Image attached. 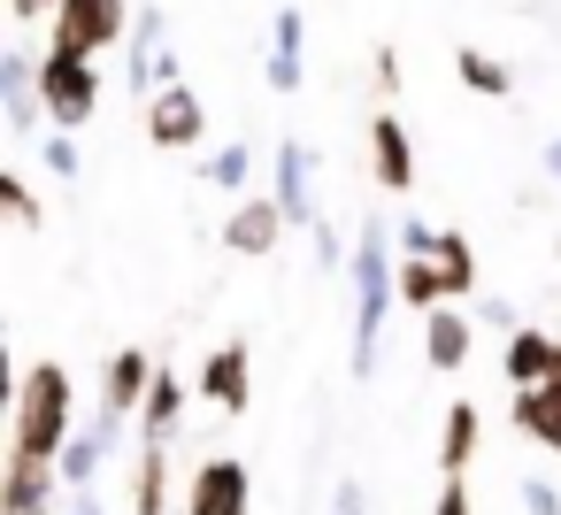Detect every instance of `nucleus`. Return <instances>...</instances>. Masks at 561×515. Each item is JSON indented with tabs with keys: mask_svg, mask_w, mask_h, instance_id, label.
<instances>
[{
	"mask_svg": "<svg viewBox=\"0 0 561 515\" xmlns=\"http://www.w3.org/2000/svg\"><path fill=\"white\" fill-rule=\"evenodd\" d=\"M369 178L385 193H408L415 185V147H408V124L400 116H369Z\"/></svg>",
	"mask_w": 561,
	"mask_h": 515,
	"instance_id": "10",
	"label": "nucleus"
},
{
	"mask_svg": "<svg viewBox=\"0 0 561 515\" xmlns=\"http://www.w3.org/2000/svg\"><path fill=\"white\" fill-rule=\"evenodd\" d=\"M185 515H247V461H201L185 484Z\"/></svg>",
	"mask_w": 561,
	"mask_h": 515,
	"instance_id": "9",
	"label": "nucleus"
},
{
	"mask_svg": "<svg viewBox=\"0 0 561 515\" xmlns=\"http://www.w3.org/2000/svg\"><path fill=\"white\" fill-rule=\"evenodd\" d=\"M546 170H553V178H561V139H553V147H546Z\"/></svg>",
	"mask_w": 561,
	"mask_h": 515,
	"instance_id": "38",
	"label": "nucleus"
},
{
	"mask_svg": "<svg viewBox=\"0 0 561 515\" xmlns=\"http://www.w3.org/2000/svg\"><path fill=\"white\" fill-rule=\"evenodd\" d=\"M392 239H400V254H431V247H438V231H431L423 216H400V224H392Z\"/></svg>",
	"mask_w": 561,
	"mask_h": 515,
	"instance_id": "29",
	"label": "nucleus"
},
{
	"mask_svg": "<svg viewBox=\"0 0 561 515\" xmlns=\"http://www.w3.org/2000/svg\"><path fill=\"white\" fill-rule=\"evenodd\" d=\"M400 300H408V308H438V300H454V293H446V270H438L431 254H400Z\"/></svg>",
	"mask_w": 561,
	"mask_h": 515,
	"instance_id": "21",
	"label": "nucleus"
},
{
	"mask_svg": "<svg viewBox=\"0 0 561 515\" xmlns=\"http://www.w3.org/2000/svg\"><path fill=\"white\" fill-rule=\"evenodd\" d=\"M285 231H293V224H285L277 193H270V201H254V193H247V201L224 216V247H231V254H270Z\"/></svg>",
	"mask_w": 561,
	"mask_h": 515,
	"instance_id": "11",
	"label": "nucleus"
},
{
	"mask_svg": "<svg viewBox=\"0 0 561 515\" xmlns=\"http://www.w3.org/2000/svg\"><path fill=\"white\" fill-rule=\"evenodd\" d=\"M178 408H185V377H170V369H154V385H147V408H139V423H147V438H170V431H178Z\"/></svg>",
	"mask_w": 561,
	"mask_h": 515,
	"instance_id": "22",
	"label": "nucleus"
},
{
	"mask_svg": "<svg viewBox=\"0 0 561 515\" xmlns=\"http://www.w3.org/2000/svg\"><path fill=\"white\" fill-rule=\"evenodd\" d=\"M308 239H316V262H323V270H339V262H354V254H346V247H339V231H331V224H323V216H316V224H308Z\"/></svg>",
	"mask_w": 561,
	"mask_h": 515,
	"instance_id": "31",
	"label": "nucleus"
},
{
	"mask_svg": "<svg viewBox=\"0 0 561 515\" xmlns=\"http://www.w3.org/2000/svg\"><path fill=\"white\" fill-rule=\"evenodd\" d=\"M0 108H9V131L16 139H39L55 116H47V93H39V62L24 55V47H9L0 55Z\"/></svg>",
	"mask_w": 561,
	"mask_h": 515,
	"instance_id": "7",
	"label": "nucleus"
},
{
	"mask_svg": "<svg viewBox=\"0 0 561 515\" xmlns=\"http://www.w3.org/2000/svg\"><path fill=\"white\" fill-rule=\"evenodd\" d=\"M377 85L400 93V55H392V47H377Z\"/></svg>",
	"mask_w": 561,
	"mask_h": 515,
	"instance_id": "37",
	"label": "nucleus"
},
{
	"mask_svg": "<svg viewBox=\"0 0 561 515\" xmlns=\"http://www.w3.org/2000/svg\"><path fill=\"white\" fill-rule=\"evenodd\" d=\"M55 9H62V0H9L16 24H39V16H55Z\"/></svg>",
	"mask_w": 561,
	"mask_h": 515,
	"instance_id": "36",
	"label": "nucleus"
},
{
	"mask_svg": "<svg viewBox=\"0 0 561 515\" xmlns=\"http://www.w3.org/2000/svg\"><path fill=\"white\" fill-rule=\"evenodd\" d=\"M477 431H484V415H477L469 400H454V408H446V431H438V469H446V477H461V469L477 461Z\"/></svg>",
	"mask_w": 561,
	"mask_h": 515,
	"instance_id": "19",
	"label": "nucleus"
},
{
	"mask_svg": "<svg viewBox=\"0 0 561 515\" xmlns=\"http://www.w3.org/2000/svg\"><path fill=\"white\" fill-rule=\"evenodd\" d=\"M362 500H369V492H362V484H354V477H346V484H339V492H331V515H362Z\"/></svg>",
	"mask_w": 561,
	"mask_h": 515,
	"instance_id": "35",
	"label": "nucleus"
},
{
	"mask_svg": "<svg viewBox=\"0 0 561 515\" xmlns=\"http://www.w3.org/2000/svg\"><path fill=\"white\" fill-rule=\"evenodd\" d=\"M431 515H469V492H461V477H446V492L431 500Z\"/></svg>",
	"mask_w": 561,
	"mask_h": 515,
	"instance_id": "33",
	"label": "nucleus"
},
{
	"mask_svg": "<svg viewBox=\"0 0 561 515\" xmlns=\"http://www.w3.org/2000/svg\"><path fill=\"white\" fill-rule=\"evenodd\" d=\"M515 431L561 454V385L553 377L546 385H515Z\"/></svg>",
	"mask_w": 561,
	"mask_h": 515,
	"instance_id": "15",
	"label": "nucleus"
},
{
	"mask_svg": "<svg viewBox=\"0 0 561 515\" xmlns=\"http://www.w3.org/2000/svg\"><path fill=\"white\" fill-rule=\"evenodd\" d=\"M553 346H561V339H546V331H523V323H515V331H507V377H515V385H546Z\"/></svg>",
	"mask_w": 561,
	"mask_h": 515,
	"instance_id": "20",
	"label": "nucleus"
},
{
	"mask_svg": "<svg viewBox=\"0 0 561 515\" xmlns=\"http://www.w3.org/2000/svg\"><path fill=\"white\" fill-rule=\"evenodd\" d=\"M546 377H553V385H561V346H553V369H546Z\"/></svg>",
	"mask_w": 561,
	"mask_h": 515,
	"instance_id": "39",
	"label": "nucleus"
},
{
	"mask_svg": "<svg viewBox=\"0 0 561 515\" xmlns=\"http://www.w3.org/2000/svg\"><path fill=\"white\" fill-rule=\"evenodd\" d=\"M392 224L385 216H362V239H354V377H377V331H385V308L400 300V254H392Z\"/></svg>",
	"mask_w": 561,
	"mask_h": 515,
	"instance_id": "1",
	"label": "nucleus"
},
{
	"mask_svg": "<svg viewBox=\"0 0 561 515\" xmlns=\"http://www.w3.org/2000/svg\"><path fill=\"white\" fill-rule=\"evenodd\" d=\"M131 16L124 0H62L55 9V47H78V55H101L116 39H131Z\"/></svg>",
	"mask_w": 561,
	"mask_h": 515,
	"instance_id": "5",
	"label": "nucleus"
},
{
	"mask_svg": "<svg viewBox=\"0 0 561 515\" xmlns=\"http://www.w3.org/2000/svg\"><path fill=\"white\" fill-rule=\"evenodd\" d=\"M308 170H316V154L300 147V139H285L277 147V208H285V224H316V201H308Z\"/></svg>",
	"mask_w": 561,
	"mask_h": 515,
	"instance_id": "14",
	"label": "nucleus"
},
{
	"mask_svg": "<svg viewBox=\"0 0 561 515\" xmlns=\"http://www.w3.org/2000/svg\"><path fill=\"white\" fill-rule=\"evenodd\" d=\"M423 354H431V369H461L469 362V316H454L446 300L423 308Z\"/></svg>",
	"mask_w": 561,
	"mask_h": 515,
	"instance_id": "17",
	"label": "nucleus"
},
{
	"mask_svg": "<svg viewBox=\"0 0 561 515\" xmlns=\"http://www.w3.org/2000/svg\"><path fill=\"white\" fill-rule=\"evenodd\" d=\"M116 431H124V415H108V408H101L85 431H70V446L55 454V461H62V484H93V477L108 469V454H116Z\"/></svg>",
	"mask_w": 561,
	"mask_h": 515,
	"instance_id": "12",
	"label": "nucleus"
},
{
	"mask_svg": "<svg viewBox=\"0 0 561 515\" xmlns=\"http://www.w3.org/2000/svg\"><path fill=\"white\" fill-rule=\"evenodd\" d=\"M0 208H9L24 231H39V201H32V185H24V178H0Z\"/></svg>",
	"mask_w": 561,
	"mask_h": 515,
	"instance_id": "27",
	"label": "nucleus"
},
{
	"mask_svg": "<svg viewBox=\"0 0 561 515\" xmlns=\"http://www.w3.org/2000/svg\"><path fill=\"white\" fill-rule=\"evenodd\" d=\"M62 461L55 454H32V446H9V477H0V515H55L62 507Z\"/></svg>",
	"mask_w": 561,
	"mask_h": 515,
	"instance_id": "4",
	"label": "nucleus"
},
{
	"mask_svg": "<svg viewBox=\"0 0 561 515\" xmlns=\"http://www.w3.org/2000/svg\"><path fill=\"white\" fill-rule=\"evenodd\" d=\"M270 93H300V55L293 47H270Z\"/></svg>",
	"mask_w": 561,
	"mask_h": 515,
	"instance_id": "28",
	"label": "nucleus"
},
{
	"mask_svg": "<svg viewBox=\"0 0 561 515\" xmlns=\"http://www.w3.org/2000/svg\"><path fill=\"white\" fill-rule=\"evenodd\" d=\"M431 262L446 270V293H469V285H477V254H469V239H461V231H438Z\"/></svg>",
	"mask_w": 561,
	"mask_h": 515,
	"instance_id": "24",
	"label": "nucleus"
},
{
	"mask_svg": "<svg viewBox=\"0 0 561 515\" xmlns=\"http://www.w3.org/2000/svg\"><path fill=\"white\" fill-rule=\"evenodd\" d=\"M201 392H208L216 408H231V415L247 408V346H239V339L208 354V369H201Z\"/></svg>",
	"mask_w": 561,
	"mask_h": 515,
	"instance_id": "18",
	"label": "nucleus"
},
{
	"mask_svg": "<svg viewBox=\"0 0 561 515\" xmlns=\"http://www.w3.org/2000/svg\"><path fill=\"white\" fill-rule=\"evenodd\" d=\"M39 93H47V116H55L62 131H85L93 108H101L93 55H78V47H47V62H39Z\"/></svg>",
	"mask_w": 561,
	"mask_h": 515,
	"instance_id": "3",
	"label": "nucleus"
},
{
	"mask_svg": "<svg viewBox=\"0 0 561 515\" xmlns=\"http://www.w3.org/2000/svg\"><path fill=\"white\" fill-rule=\"evenodd\" d=\"M201 178H208V185H224V193H239V185L254 178V154H247V139H239V147H216V154L201 162Z\"/></svg>",
	"mask_w": 561,
	"mask_h": 515,
	"instance_id": "25",
	"label": "nucleus"
},
{
	"mask_svg": "<svg viewBox=\"0 0 561 515\" xmlns=\"http://www.w3.org/2000/svg\"><path fill=\"white\" fill-rule=\"evenodd\" d=\"M131 515H170V438H147L131 461Z\"/></svg>",
	"mask_w": 561,
	"mask_h": 515,
	"instance_id": "16",
	"label": "nucleus"
},
{
	"mask_svg": "<svg viewBox=\"0 0 561 515\" xmlns=\"http://www.w3.org/2000/svg\"><path fill=\"white\" fill-rule=\"evenodd\" d=\"M9 423H16V446H32V454H62V446H70V423H78L70 369H62V362L24 369V377H16V400H9Z\"/></svg>",
	"mask_w": 561,
	"mask_h": 515,
	"instance_id": "2",
	"label": "nucleus"
},
{
	"mask_svg": "<svg viewBox=\"0 0 561 515\" xmlns=\"http://www.w3.org/2000/svg\"><path fill=\"white\" fill-rule=\"evenodd\" d=\"M162 39H170V16H162V9H139V16H131V39H124V78H131L139 93H162V85H178V70H185Z\"/></svg>",
	"mask_w": 561,
	"mask_h": 515,
	"instance_id": "6",
	"label": "nucleus"
},
{
	"mask_svg": "<svg viewBox=\"0 0 561 515\" xmlns=\"http://www.w3.org/2000/svg\"><path fill=\"white\" fill-rule=\"evenodd\" d=\"M39 154H47V170H55V178H62V185H70V178H78V139H70V131H62V124H55V131H39Z\"/></svg>",
	"mask_w": 561,
	"mask_h": 515,
	"instance_id": "26",
	"label": "nucleus"
},
{
	"mask_svg": "<svg viewBox=\"0 0 561 515\" xmlns=\"http://www.w3.org/2000/svg\"><path fill=\"white\" fill-rule=\"evenodd\" d=\"M62 515H108V507H101V492H93V484H70V500H62Z\"/></svg>",
	"mask_w": 561,
	"mask_h": 515,
	"instance_id": "34",
	"label": "nucleus"
},
{
	"mask_svg": "<svg viewBox=\"0 0 561 515\" xmlns=\"http://www.w3.org/2000/svg\"><path fill=\"white\" fill-rule=\"evenodd\" d=\"M454 70H461V85H469V93H492V101H500V93H515V70H507V62H492L484 47H461V55H454Z\"/></svg>",
	"mask_w": 561,
	"mask_h": 515,
	"instance_id": "23",
	"label": "nucleus"
},
{
	"mask_svg": "<svg viewBox=\"0 0 561 515\" xmlns=\"http://www.w3.org/2000/svg\"><path fill=\"white\" fill-rule=\"evenodd\" d=\"M523 507H530V515H561V492H553L546 477H523Z\"/></svg>",
	"mask_w": 561,
	"mask_h": 515,
	"instance_id": "32",
	"label": "nucleus"
},
{
	"mask_svg": "<svg viewBox=\"0 0 561 515\" xmlns=\"http://www.w3.org/2000/svg\"><path fill=\"white\" fill-rule=\"evenodd\" d=\"M147 385H154V362H147L139 346L108 354V369H101V408H108V415H139V408H147Z\"/></svg>",
	"mask_w": 561,
	"mask_h": 515,
	"instance_id": "13",
	"label": "nucleus"
},
{
	"mask_svg": "<svg viewBox=\"0 0 561 515\" xmlns=\"http://www.w3.org/2000/svg\"><path fill=\"white\" fill-rule=\"evenodd\" d=\"M300 39H308V16H300V9H277V24H270V47H293V55H300Z\"/></svg>",
	"mask_w": 561,
	"mask_h": 515,
	"instance_id": "30",
	"label": "nucleus"
},
{
	"mask_svg": "<svg viewBox=\"0 0 561 515\" xmlns=\"http://www.w3.org/2000/svg\"><path fill=\"white\" fill-rule=\"evenodd\" d=\"M201 131H208V108H201V93H185V85H162V93H147V139H154V147L185 154V147H201Z\"/></svg>",
	"mask_w": 561,
	"mask_h": 515,
	"instance_id": "8",
	"label": "nucleus"
}]
</instances>
